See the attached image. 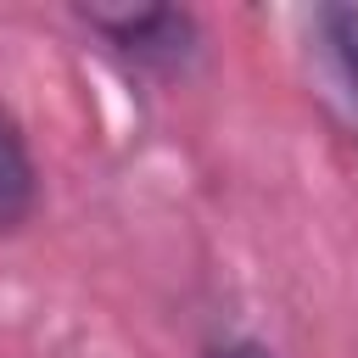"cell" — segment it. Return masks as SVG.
<instances>
[{
    "label": "cell",
    "instance_id": "cell-1",
    "mask_svg": "<svg viewBox=\"0 0 358 358\" xmlns=\"http://www.w3.org/2000/svg\"><path fill=\"white\" fill-rule=\"evenodd\" d=\"M84 22L101 28V34H106L123 56H134L140 67L173 73V67H185L190 50H196V22H190V11H179V6H134V11H101V6H90Z\"/></svg>",
    "mask_w": 358,
    "mask_h": 358
},
{
    "label": "cell",
    "instance_id": "cell-2",
    "mask_svg": "<svg viewBox=\"0 0 358 358\" xmlns=\"http://www.w3.org/2000/svg\"><path fill=\"white\" fill-rule=\"evenodd\" d=\"M319 62L336 106L358 129V11L352 6H324L319 11Z\"/></svg>",
    "mask_w": 358,
    "mask_h": 358
},
{
    "label": "cell",
    "instance_id": "cell-3",
    "mask_svg": "<svg viewBox=\"0 0 358 358\" xmlns=\"http://www.w3.org/2000/svg\"><path fill=\"white\" fill-rule=\"evenodd\" d=\"M39 201V179H34V157L22 129L0 112V229H17Z\"/></svg>",
    "mask_w": 358,
    "mask_h": 358
},
{
    "label": "cell",
    "instance_id": "cell-4",
    "mask_svg": "<svg viewBox=\"0 0 358 358\" xmlns=\"http://www.w3.org/2000/svg\"><path fill=\"white\" fill-rule=\"evenodd\" d=\"M207 358H268V352L252 347V341H235V347H218V352H207Z\"/></svg>",
    "mask_w": 358,
    "mask_h": 358
}]
</instances>
